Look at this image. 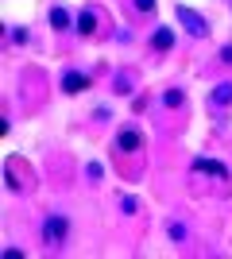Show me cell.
I'll return each instance as SVG.
<instances>
[{
	"label": "cell",
	"mask_w": 232,
	"mask_h": 259,
	"mask_svg": "<svg viewBox=\"0 0 232 259\" xmlns=\"http://www.w3.org/2000/svg\"><path fill=\"white\" fill-rule=\"evenodd\" d=\"M43 236H47V244H51V248H55V244H62V240H66V221H62V217H51V221L43 225Z\"/></svg>",
	"instance_id": "cell-1"
},
{
	"label": "cell",
	"mask_w": 232,
	"mask_h": 259,
	"mask_svg": "<svg viewBox=\"0 0 232 259\" xmlns=\"http://www.w3.org/2000/svg\"><path fill=\"white\" fill-rule=\"evenodd\" d=\"M178 20L186 23V27H190L194 35H205V20H201L198 12H190V8H178Z\"/></svg>",
	"instance_id": "cell-2"
},
{
	"label": "cell",
	"mask_w": 232,
	"mask_h": 259,
	"mask_svg": "<svg viewBox=\"0 0 232 259\" xmlns=\"http://www.w3.org/2000/svg\"><path fill=\"white\" fill-rule=\"evenodd\" d=\"M62 89H66V93H81V89H89V77H85V74H74V70H70V74L62 77Z\"/></svg>",
	"instance_id": "cell-3"
},
{
	"label": "cell",
	"mask_w": 232,
	"mask_h": 259,
	"mask_svg": "<svg viewBox=\"0 0 232 259\" xmlns=\"http://www.w3.org/2000/svg\"><path fill=\"white\" fill-rule=\"evenodd\" d=\"M140 143H144V136H140V132H120L116 147H120V151H140Z\"/></svg>",
	"instance_id": "cell-4"
},
{
	"label": "cell",
	"mask_w": 232,
	"mask_h": 259,
	"mask_svg": "<svg viewBox=\"0 0 232 259\" xmlns=\"http://www.w3.org/2000/svg\"><path fill=\"white\" fill-rule=\"evenodd\" d=\"M77 31H81V35L97 31V12H81V16H77Z\"/></svg>",
	"instance_id": "cell-5"
},
{
	"label": "cell",
	"mask_w": 232,
	"mask_h": 259,
	"mask_svg": "<svg viewBox=\"0 0 232 259\" xmlns=\"http://www.w3.org/2000/svg\"><path fill=\"white\" fill-rule=\"evenodd\" d=\"M170 47H174V31H170V27H159V31H155V51H170Z\"/></svg>",
	"instance_id": "cell-6"
},
{
	"label": "cell",
	"mask_w": 232,
	"mask_h": 259,
	"mask_svg": "<svg viewBox=\"0 0 232 259\" xmlns=\"http://www.w3.org/2000/svg\"><path fill=\"white\" fill-rule=\"evenodd\" d=\"M194 170H209V174H217V178H228V170H224L221 162H213V159H198V162H194Z\"/></svg>",
	"instance_id": "cell-7"
},
{
	"label": "cell",
	"mask_w": 232,
	"mask_h": 259,
	"mask_svg": "<svg viewBox=\"0 0 232 259\" xmlns=\"http://www.w3.org/2000/svg\"><path fill=\"white\" fill-rule=\"evenodd\" d=\"M213 101H217V105H228V101H232V85H217Z\"/></svg>",
	"instance_id": "cell-8"
},
{
	"label": "cell",
	"mask_w": 232,
	"mask_h": 259,
	"mask_svg": "<svg viewBox=\"0 0 232 259\" xmlns=\"http://www.w3.org/2000/svg\"><path fill=\"white\" fill-rule=\"evenodd\" d=\"M66 20H70V16H66L62 8H55V12H51V23H55V27H66Z\"/></svg>",
	"instance_id": "cell-9"
},
{
	"label": "cell",
	"mask_w": 232,
	"mask_h": 259,
	"mask_svg": "<svg viewBox=\"0 0 232 259\" xmlns=\"http://www.w3.org/2000/svg\"><path fill=\"white\" fill-rule=\"evenodd\" d=\"M166 105H170V108L182 105V93H178V89H170V93H166Z\"/></svg>",
	"instance_id": "cell-10"
},
{
	"label": "cell",
	"mask_w": 232,
	"mask_h": 259,
	"mask_svg": "<svg viewBox=\"0 0 232 259\" xmlns=\"http://www.w3.org/2000/svg\"><path fill=\"white\" fill-rule=\"evenodd\" d=\"M135 8L140 12H155V0H135Z\"/></svg>",
	"instance_id": "cell-11"
}]
</instances>
